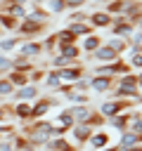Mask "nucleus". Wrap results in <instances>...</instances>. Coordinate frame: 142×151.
<instances>
[{
  "instance_id": "obj_54",
  "label": "nucleus",
  "mask_w": 142,
  "mask_h": 151,
  "mask_svg": "<svg viewBox=\"0 0 142 151\" xmlns=\"http://www.w3.org/2000/svg\"><path fill=\"white\" fill-rule=\"evenodd\" d=\"M135 26H137V31H142V14L137 17V21H135Z\"/></svg>"
},
{
  "instance_id": "obj_16",
  "label": "nucleus",
  "mask_w": 142,
  "mask_h": 151,
  "mask_svg": "<svg viewBox=\"0 0 142 151\" xmlns=\"http://www.w3.org/2000/svg\"><path fill=\"white\" fill-rule=\"evenodd\" d=\"M140 144H142V134H137V132L123 130L121 137H118V149H133V146H140Z\"/></svg>"
},
{
  "instance_id": "obj_46",
  "label": "nucleus",
  "mask_w": 142,
  "mask_h": 151,
  "mask_svg": "<svg viewBox=\"0 0 142 151\" xmlns=\"http://www.w3.org/2000/svg\"><path fill=\"white\" fill-rule=\"evenodd\" d=\"M73 21H88V14H85L83 9H71V14H69V24H73Z\"/></svg>"
},
{
  "instance_id": "obj_39",
  "label": "nucleus",
  "mask_w": 142,
  "mask_h": 151,
  "mask_svg": "<svg viewBox=\"0 0 142 151\" xmlns=\"http://www.w3.org/2000/svg\"><path fill=\"white\" fill-rule=\"evenodd\" d=\"M90 80H92V76H85V73H83V76L73 83V90H78V92H88V90H90Z\"/></svg>"
},
{
  "instance_id": "obj_47",
  "label": "nucleus",
  "mask_w": 142,
  "mask_h": 151,
  "mask_svg": "<svg viewBox=\"0 0 142 151\" xmlns=\"http://www.w3.org/2000/svg\"><path fill=\"white\" fill-rule=\"evenodd\" d=\"M40 45H43V50L52 52V50H57V38H54V35H47V38H45V40H43Z\"/></svg>"
},
{
  "instance_id": "obj_36",
  "label": "nucleus",
  "mask_w": 142,
  "mask_h": 151,
  "mask_svg": "<svg viewBox=\"0 0 142 151\" xmlns=\"http://www.w3.org/2000/svg\"><path fill=\"white\" fill-rule=\"evenodd\" d=\"M43 5H45V9L52 12V14H59V12L66 9V2H64V0H43Z\"/></svg>"
},
{
  "instance_id": "obj_50",
  "label": "nucleus",
  "mask_w": 142,
  "mask_h": 151,
  "mask_svg": "<svg viewBox=\"0 0 142 151\" xmlns=\"http://www.w3.org/2000/svg\"><path fill=\"white\" fill-rule=\"evenodd\" d=\"M0 151H14V144H12L9 137H2L0 139Z\"/></svg>"
},
{
  "instance_id": "obj_43",
  "label": "nucleus",
  "mask_w": 142,
  "mask_h": 151,
  "mask_svg": "<svg viewBox=\"0 0 142 151\" xmlns=\"http://www.w3.org/2000/svg\"><path fill=\"white\" fill-rule=\"evenodd\" d=\"M133 54H130V59H128V64H130V68H142V52L140 50H130Z\"/></svg>"
},
{
  "instance_id": "obj_41",
  "label": "nucleus",
  "mask_w": 142,
  "mask_h": 151,
  "mask_svg": "<svg viewBox=\"0 0 142 151\" xmlns=\"http://www.w3.org/2000/svg\"><path fill=\"white\" fill-rule=\"evenodd\" d=\"M14 47H19V38H0V50L2 52H12Z\"/></svg>"
},
{
  "instance_id": "obj_11",
  "label": "nucleus",
  "mask_w": 142,
  "mask_h": 151,
  "mask_svg": "<svg viewBox=\"0 0 142 151\" xmlns=\"http://www.w3.org/2000/svg\"><path fill=\"white\" fill-rule=\"evenodd\" d=\"M17 31H19L24 38H31V40H33V35H40V33L45 31V26H43V24H36V21H31V19H21Z\"/></svg>"
},
{
  "instance_id": "obj_5",
  "label": "nucleus",
  "mask_w": 142,
  "mask_h": 151,
  "mask_svg": "<svg viewBox=\"0 0 142 151\" xmlns=\"http://www.w3.org/2000/svg\"><path fill=\"white\" fill-rule=\"evenodd\" d=\"M59 101L57 99H52V97H38L36 101H31V106H33V111H31V120H40V118H45V113L52 109V106H57Z\"/></svg>"
},
{
  "instance_id": "obj_33",
  "label": "nucleus",
  "mask_w": 142,
  "mask_h": 151,
  "mask_svg": "<svg viewBox=\"0 0 142 151\" xmlns=\"http://www.w3.org/2000/svg\"><path fill=\"white\" fill-rule=\"evenodd\" d=\"M0 28H2V31H17V28H19V19L0 12Z\"/></svg>"
},
{
  "instance_id": "obj_40",
  "label": "nucleus",
  "mask_w": 142,
  "mask_h": 151,
  "mask_svg": "<svg viewBox=\"0 0 142 151\" xmlns=\"http://www.w3.org/2000/svg\"><path fill=\"white\" fill-rule=\"evenodd\" d=\"M123 5H125V0H111V2H106V12L111 14V17H116V14H121L123 12Z\"/></svg>"
},
{
  "instance_id": "obj_14",
  "label": "nucleus",
  "mask_w": 142,
  "mask_h": 151,
  "mask_svg": "<svg viewBox=\"0 0 142 151\" xmlns=\"http://www.w3.org/2000/svg\"><path fill=\"white\" fill-rule=\"evenodd\" d=\"M111 87H114V78H106V76H95V73H92V80H90V90H92V92L104 94V92H109Z\"/></svg>"
},
{
  "instance_id": "obj_52",
  "label": "nucleus",
  "mask_w": 142,
  "mask_h": 151,
  "mask_svg": "<svg viewBox=\"0 0 142 151\" xmlns=\"http://www.w3.org/2000/svg\"><path fill=\"white\" fill-rule=\"evenodd\" d=\"M135 76H137V87H140V90H142V68H140V71H137V73H135Z\"/></svg>"
},
{
  "instance_id": "obj_42",
  "label": "nucleus",
  "mask_w": 142,
  "mask_h": 151,
  "mask_svg": "<svg viewBox=\"0 0 142 151\" xmlns=\"http://www.w3.org/2000/svg\"><path fill=\"white\" fill-rule=\"evenodd\" d=\"M45 68H33L31 73H28V83H33V85H38V83H43L45 80Z\"/></svg>"
},
{
  "instance_id": "obj_53",
  "label": "nucleus",
  "mask_w": 142,
  "mask_h": 151,
  "mask_svg": "<svg viewBox=\"0 0 142 151\" xmlns=\"http://www.w3.org/2000/svg\"><path fill=\"white\" fill-rule=\"evenodd\" d=\"M0 2H5V5H12V2H21V5H26L28 0H0Z\"/></svg>"
},
{
  "instance_id": "obj_44",
  "label": "nucleus",
  "mask_w": 142,
  "mask_h": 151,
  "mask_svg": "<svg viewBox=\"0 0 142 151\" xmlns=\"http://www.w3.org/2000/svg\"><path fill=\"white\" fill-rule=\"evenodd\" d=\"M9 71H12V57L0 52V76H7Z\"/></svg>"
},
{
  "instance_id": "obj_21",
  "label": "nucleus",
  "mask_w": 142,
  "mask_h": 151,
  "mask_svg": "<svg viewBox=\"0 0 142 151\" xmlns=\"http://www.w3.org/2000/svg\"><path fill=\"white\" fill-rule=\"evenodd\" d=\"M69 111H71V116H73V120H76V123H88V118H90V113H92V109H90L88 104L71 106Z\"/></svg>"
},
{
  "instance_id": "obj_48",
  "label": "nucleus",
  "mask_w": 142,
  "mask_h": 151,
  "mask_svg": "<svg viewBox=\"0 0 142 151\" xmlns=\"http://www.w3.org/2000/svg\"><path fill=\"white\" fill-rule=\"evenodd\" d=\"M69 134V130L64 127V125H59V123H52V137H66Z\"/></svg>"
},
{
  "instance_id": "obj_2",
  "label": "nucleus",
  "mask_w": 142,
  "mask_h": 151,
  "mask_svg": "<svg viewBox=\"0 0 142 151\" xmlns=\"http://www.w3.org/2000/svg\"><path fill=\"white\" fill-rule=\"evenodd\" d=\"M137 94H140V87H137V76H135V73L118 76L116 87H114V97H116V99H135Z\"/></svg>"
},
{
  "instance_id": "obj_31",
  "label": "nucleus",
  "mask_w": 142,
  "mask_h": 151,
  "mask_svg": "<svg viewBox=\"0 0 142 151\" xmlns=\"http://www.w3.org/2000/svg\"><path fill=\"white\" fill-rule=\"evenodd\" d=\"M43 85H45L47 90H57V87L62 85V80H59V71H57V68L47 71V73H45V80H43Z\"/></svg>"
},
{
  "instance_id": "obj_20",
  "label": "nucleus",
  "mask_w": 142,
  "mask_h": 151,
  "mask_svg": "<svg viewBox=\"0 0 142 151\" xmlns=\"http://www.w3.org/2000/svg\"><path fill=\"white\" fill-rule=\"evenodd\" d=\"M26 19H31V21H36V24L47 26V21H50V12H47L45 7H33V9H28Z\"/></svg>"
},
{
  "instance_id": "obj_45",
  "label": "nucleus",
  "mask_w": 142,
  "mask_h": 151,
  "mask_svg": "<svg viewBox=\"0 0 142 151\" xmlns=\"http://www.w3.org/2000/svg\"><path fill=\"white\" fill-rule=\"evenodd\" d=\"M14 134H17L14 125H9V123H0V139H2V137H9V139H12Z\"/></svg>"
},
{
  "instance_id": "obj_12",
  "label": "nucleus",
  "mask_w": 142,
  "mask_h": 151,
  "mask_svg": "<svg viewBox=\"0 0 142 151\" xmlns=\"http://www.w3.org/2000/svg\"><path fill=\"white\" fill-rule=\"evenodd\" d=\"M83 73H85V71H83V66H80V64H73V66L59 68V80H62V83H71V85H73Z\"/></svg>"
},
{
  "instance_id": "obj_30",
  "label": "nucleus",
  "mask_w": 142,
  "mask_h": 151,
  "mask_svg": "<svg viewBox=\"0 0 142 151\" xmlns=\"http://www.w3.org/2000/svg\"><path fill=\"white\" fill-rule=\"evenodd\" d=\"M104 45H109V47H111V50H114L116 54H123V52H125V50L130 47V45H128V40H125V38H118V35L109 38V40H106Z\"/></svg>"
},
{
  "instance_id": "obj_32",
  "label": "nucleus",
  "mask_w": 142,
  "mask_h": 151,
  "mask_svg": "<svg viewBox=\"0 0 142 151\" xmlns=\"http://www.w3.org/2000/svg\"><path fill=\"white\" fill-rule=\"evenodd\" d=\"M14 90H17V87L9 83V78H7V76H0V99H12Z\"/></svg>"
},
{
  "instance_id": "obj_1",
  "label": "nucleus",
  "mask_w": 142,
  "mask_h": 151,
  "mask_svg": "<svg viewBox=\"0 0 142 151\" xmlns=\"http://www.w3.org/2000/svg\"><path fill=\"white\" fill-rule=\"evenodd\" d=\"M24 137L38 149V146H45L50 139H52V123L40 118V120H31V123H24Z\"/></svg>"
},
{
  "instance_id": "obj_25",
  "label": "nucleus",
  "mask_w": 142,
  "mask_h": 151,
  "mask_svg": "<svg viewBox=\"0 0 142 151\" xmlns=\"http://www.w3.org/2000/svg\"><path fill=\"white\" fill-rule=\"evenodd\" d=\"M12 144H14V151H36V146L24 137V132H17L12 137Z\"/></svg>"
},
{
  "instance_id": "obj_4",
  "label": "nucleus",
  "mask_w": 142,
  "mask_h": 151,
  "mask_svg": "<svg viewBox=\"0 0 142 151\" xmlns=\"http://www.w3.org/2000/svg\"><path fill=\"white\" fill-rule=\"evenodd\" d=\"M133 104L128 101V99H109V101H102V106H99V113L104 116V118H111V116H116V113H123V111H128Z\"/></svg>"
},
{
  "instance_id": "obj_38",
  "label": "nucleus",
  "mask_w": 142,
  "mask_h": 151,
  "mask_svg": "<svg viewBox=\"0 0 142 151\" xmlns=\"http://www.w3.org/2000/svg\"><path fill=\"white\" fill-rule=\"evenodd\" d=\"M73 64H78V61H71V59H66V57H62V54H54L52 57V68H66V66H73Z\"/></svg>"
},
{
  "instance_id": "obj_34",
  "label": "nucleus",
  "mask_w": 142,
  "mask_h": 151,
  "mask_svg": "<svg viewBox=\"0 0 142 151\" xmlns=\"http://www.w3.org/2000/svg\"><path fill=\"white\" fill-rule=\"evenodd\" d=\"M54 123H59V125H64L66 130H71L73 125H76V120H73V116H71V111L69 109H62V113L57 116V120Z\"/></svg>"
},
{
  "instance_id": "obj_55",
  "label": "nucleus",
  "mask_w": 142,
  "mask_h": 151,
  "mask_svg": "<svg viewBox=\"0 0 142 151\" xmlns=\"http://www.w3.org/2000/svg\"><path fill=\"white\" fill-rule=\"evenodd\" d=\"M118 151H142V144L140 146H133V149H118Z\"/></svg>"
},
{
  "instance_id": "obj_19",
  "label": "nucleus",
  "mask_w": 142,
  "mask_h": 151,
  "mask_svg": "<svg viewBox=\"0 0 142 151\" xmlns=\"http://www.w3.org/2000/svg\"><path fill=\"white\" fill-rule=\"evenodd\" d=\"M76 38H85V35H90V33H95V28L88 24V21H73V24H69L66 26Z\"/></svg>"
},
{
  "instance_id": "obj_37",
  "label": "nucleus",
  "mask_w": 142,
  "mask_h": 151,
  "mask_svg": "<svg viewBox=\"0 0 142 151\" xmlns=\"http://www.w3.org/2000/svg\"><path fill=\"white\" fill-rule=\"evenodd\" d=\"M104 123H106V118H104L99 111H92V113H90V118H88V125H90L92 130H99Z\"/></svg>"
},
{
  "instance_id": "obj_18",
  "label": "nucleus",
  "mask_w": 142,
  "mask_h": 151,
  "mask_svg": "<svg viewBox=\"0 0 142 151\" xmlns=\"http://www.w3.org/2000/svg\"><path fill=\"white\" fill-rule=\"evenodd\" d=\"M88 144H90V146H92L95 151H99V149L109 146V132H104V130H95V132L90 134Z\"/></svg>"
},
{
  "instance_id": "obj_13",
  "label": "nucleus",
  "mask_w": 142,
  "mask_h": 151,
  "mask_svg": "<svg viewBox=\"0 0 142 151\" xmlns=\"http://www.w3.org/2000/svg\"><path fill=\"white\" fill-rule=\"evenodd\" d=\"M17 101H36L38 99V85H33V83H28V85H24V87H19V90H14V94H12Z\"/></svg>"
},
{
  "instance_id": "obj_27",
  "label": "nucleus",
  "mask_w": 142,
  "mask_h": 151,
  "mask_svg": "<svg viewBox=\"0 0 142 151\" xmlns=\"http://www.w3.org/2000/svg\"><path fill=\"white\" fill-rule=\"evenodd\" d=\"M54 38H57V47H62V45H76L78 42V38L69 28H62L59 33H54Z\"/></svg>"
},
{
  "instance_id": "obj_29",
  "label": "nucleus",
  "mask_w": 142,
  "mask_h": 151,
  "mask_svg": "<svg viewBox=\"0 0 142 151\" xmlns=\"http://www.w3.org/2000/svg\"><path fill=\"white\" fill-rule=\"evenodd\" d=\"M7 78H9V83H12L17 90L24 87V85H28V73H24V71H14V68H12V71L7 73Z\"/></svg>"
},
{
  "instance_id": "obj_15",
  "label": "nucleus",
  "mask_w": 142,
  "mask_h": 151,
  "mask_svg": "<svg viewBox=\"0 0 142 151\" xmlns=\"http://www.w3.org/2000/svg\"><path fill=\"white\" fill-rule=\"evenodd\" d=\"M47 151H78L73 142H69L66 137H52L47 144H45Z\"/></svg>"
},
{
  "instance_id": "obj_6",
  "label": "nucleus",
  "mask_w": 142,
  "mask_h": 151,
  "mask_svg": "<svg viewBox=\"0 0 142 151\" xmlns=\"http://www.w3.org/2000/svg\"><path fill=\"white\" fill-rule=\"evenodd\" d=\"M92 132H95V130H92V127H90L88 123H76V125H73V127L69 130V134H71V139H73L76 149H78V146H85Z\"/></svg>"
},
{
  "instance_id": "obj_51",
  "label": "nucleus",
  "mask_w": 142,
  "mask_h": 151,
  "mask_svg": "<svg viewBox=\"0 0 142 151\" xmlns=\"http://www.w3.org/2000/svg\"><path fill=\"white\" fill-rule=\"evenodd\" d=\"M7 113H9V106H7V104H0V123H5Z\"/></svg>"
},
{
  "instance_id": "obj_24",
  "label": "nucleus",
  "mask_w": 142,
  "mask_h": 151,
  "mask_svg": "<svg viewBox=\"0 0 142 151\" xmlns=\"http://www.w3.org/2000/svg\"><path fill=\"white\" fill-rule=\"evenodd\" d=\"M106 125H109V127H114V130H118V132H123V130L128 127V113L123 111V113H116V116L106 118Z\"/></svg>"
},
{
  "instance_id": "obj_35",
  "label": "nucleus",
  "mask_w": 142,
  "mask_h": 151,
  "mask_svg": "<svg viewBox=\"0 0 142 151\" xmlns=\"http://www.w3.org/2000/svg\"><path fill=\"white\" fill-rule=\"evenodd\" d=\"M66 97V101H71L73 106H78V104H88V94L85 92H78V90H71L69 94H64Z\"/></svg>"
},
{
  "instance_id": "obj_23",
  "label": "nucleus",
  "mask_w": 142,
  "mask_h": 151,
  "mask_svg": "<svg viewBox=\"0 0 142 151\" xmlns=\"http://www.w3.org/2000/svg\"><path fill=\"white\" fill-rule=\"evenodd\" d=\"M12 68H14V71H24V73H31L36 66H33V61H31L28 57H21V54H19V57H12Z\"/></svg>"
},
{
  "instance_id": "obj_26",
  "label": "nucleus",
  "mask_w": 142,
  "mask_h": 151,
  "mask_svg": "<svg viewBox=\"0 0 142 151\" xmlns=\"http://www.w3.org/2000/svg\"><path fill=\"white\" fill-rule=\"evenodd\" d=\"M125 130L142 134V113H137V111H128V127H125Z\"/></svg>"
},
{
  "instance_id": "obj_3",
  "label": "nucleus",
  "mask_w": 142,
  "mask_h": 151,
  "mask_svg": "<svg viewBox=\"0 0 142 151\" xmlns=\"http://www.w3.org/2000/svg\"><path fill=\"white\" fill-rule=\"evenodd\" d=\"M109 28H111V33H114V35L125 38V40L135 33V24H130V21H128L125 17H121V14H116V17L111 19V26H109Z\"/></svg>"
},
{
  "instance_id": "obj_7",
  "label": "nucleus",
  "mask_w": 142,
  "mask_h": 151,
  "mask_svg": "<svg viewBox=\"0 0 142 151\" xmlns=\"http://www.w3.org/2000/svg\"><path fill=\"white\" fill-rule=\"evenodd\" d=\"M90 57H92L97 64H114L116 59H121V54H116V52H114L109 45H104V42H102V45H99Z\"/></svg>"
},
{
  "instance_id": "obj_8",
  "label": "nucleus",
  "mask_w": 142,
  "mask_h": 151,
  "mask_svg": "<svg viewBox=\"0 0 142 151\" xmlns=\"http://www.w3.org/2000/svg\"><path fill=\"white\" fill-rule=\"evenodd\" d=\"M31 111H33L31 101H14V104H9V113L17 120H21V123H31Z\"/></svg>"
},
{
  "instance_id": "obj_28",
  "label": "nucleus",
  "mask_w": 142,
  "mask_h": 151,
  "mask_svg": "<svg viewBox=\"0 0 142 151\" xmlns=\"http://www.w3.org/2000/svg\"><path fill=\"white\" fill-rule=\"evenodd\" d=\"M57 54H62V57H66V59H71V61H78L80 47H78V45H62V47H57Z\"/></svg>"
},
{
  "instance_id": "obj_9",
  "label": "nucleus",
  "mask_w": 142,
  "mask_h": 151,
  "mask_svg": "<svg viewBox=\"0 0 142 151\" xmlns=\"http://www.w3.org/2000/svg\"><path fill=\"white\" fill-rule=\"evenodd\" d=\"M19 54H21V57H28V59L40 57V54H43V45L36 42V40H31V38L19 40Z\"/></svg>"
},
{
  "instance_id": "obj_49",
  "label": "nucleus",
  "mask_w": 142,
  "mask_h": 151,
  "mask_svg": "<svg viewBox=\"0 0 142 151\" xmlns=\"http://www.w3.org/2000/svg\"><path fill=\"white\" fill-rule=\"evenodd\" d=\"M66 2V9H83L88 0H64Z\"/></svg>"
},
{
  "instance_id": "obj_57",
  "label": "nucleus",
  "mask_w": 142,
  "mask_h": 151,
  "mask_svg": "<svg viewBox=\"0 0 142 151\" xmlns=\"http://www.w3.org/2000/svg\"><path fill=\"white\" fill-rule=\"evenodd\" d=\"M133 2H142V0H133Z\"/></svg>"
},
{
  "instance_id": "obj_22",
  "label": "nucleus",
  "mask_w": 142,
  "mask_h": 151,
  "mask_svg": "<svg viewBox=\"0 0 142 151\" xmlns=\"http://www.w3.org/2000/svg\"><path fill=\"white\" fill-rule=\"evenodd\" d=\"M5 14H9V17H14V19H26V14H28V9H26V5H21V2H12V5H5Z\"/></svg>"
},
{
  "instance_id": "obj_10",
  "label": "nucleus",
  "mask_w": 142,
  "mask_h": 151,
  "mask_svg": "<svg viewBox=\"0 0 142 151\" xmlns=\"http://www.w3.org/2000/svg\"><path fill=\"white\" fill-rule=\"evenodd\" d=\"M111 14L106 12V9H97V12H92L90 17H88V24L92 26V28H109L111 26Z\"/></svg>"
},
{
  "instance_id": "obj_58",
  "label": "nucleus",
  "mask_w": 142,
  "mask_h": 151,
  "mask_svg": "<svg viewBox=\"0 0 142 151\" xmlns=\"http://www.w3.org/2000/svg\"><path fill=\"white\" fill-rule=\"evenodd\" d=\"M0 33H2V28H0Z\"/></svg>"
},
{
  "instance_id": "obj_17",
  "label": "nucleus",
  "mask_w": 142,
  "mask_h": 151,
  "mask_svg": "<svg viewBox=\"0 0 142 151\" xmlns=\"http://www.w3.org/2000/svg\"><path fill=\"white\" fill-rule=\"evenodd\" d=\"M99 45H102V38H99L97 33H90V35H85V38L80 40V45H78V47H80V52H85V54H92V52H95Z\"/></svg>"
},
{
  "instance_id": "obj_56",
  "label": "nucleus",
  "mask_w": 142,
  "mask_h": 151,
  "mask_svg": "<svg viewBox=\"0 0 142 151\" xmlns=\"http://www.w3.org/2000/svg\"><path fill=\"white\" fill-rule=\"evenodd\" d=\"M99 151H118V146H104V149H99Z\"/></svg>"
}]
</instances>
